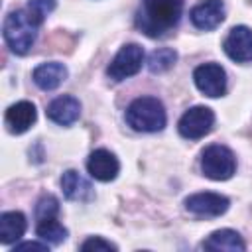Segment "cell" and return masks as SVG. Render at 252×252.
<instances>
[{
    "label": "cell",
    "mask_w": 252,
    "mask_h": 252,
    "mask_svg": "<svg viewBox=\"0 0 252 252\" xmlns=\"http://www.w3.org/2000/svg\"><path fill=\"white\" fill-rule=\"evenodd\" d=\"M183 0H142V10L136 14V24L146 35L161 37L179 24Z\"/></svg>",
    "instance_id": "6da1fadb"
},
{
    "label": "cell",
    "mask_w": 252,
    "mask_h": 252,
    "mask_svg": "<svg viewBox=\"0 0 252 252\" xmlns=\"http://www.w3.org/2000/svg\"><path fill=\"white\" fill-rule=\"evenodd\" d=\"M39 22L30 10H14L4 20V39L16 55H24L32 49L37 35Z\"/></svg>",
    "instance_id": "7a4b0ae2"
},
{
    "label": "cell",
    "mask_w": 252,
    "mask_h": 252,
    "mask_svg": "<svg viewBox=\"0 0 252 252\" xmlns=\"http://www.w3.org/2000/svg\"><path fill=\"white\" fill-rule=\"evenodd\" d=\"M165 120L163 104L154 96H140L126 108V122L138 132H159Z\"/></svg>",
    "instance_id": "3957f363"
},
{
    "label": "cell",
    "mask_w": 252,
    "mask_h": 252,
    "mask_svg": "<svg viewBox=\"0 0 252 252\" xmlns=\"http://www.w3.org/2000/svg\"><path fill=\"white\" fill-rule=\"evenodd\" d=\"M201 169L209 179H215V181L230 179L236 169L234 154L226 146L213 144V146L205 148V152L201 156Z\"/></svg>",
    "instance_id": "277c9868"
},
{
    "label": "cell",
    "mask_w": 252,
    "mask_h": 252,
    "mask_svg": "<svg viewBox=\"0 0 252 252\" xmlns=\"http://www.w3.org/2000/svg\"><path fill=\"white\" fill-rule=\"evenodd\" d=\"M142 63H144V49L138 43H126L110 61L106 75L112 81H124L136 75L142 69Z\"/></svg>",
    "instance_id": "5b68a950"
},
{
    "label": "cell",
    "mask_w": 252,
    "mask_h": 252,
    "mask_svg": "<svg viewBox=\"0 0 252 252\" xmlns=\"http://www.w3.org/2000/svg\"><path fill=\"white\" fill-rule=\"evenodd\" d=\"M215 112L207 106H193L179 118V134L189 140H199L213 130Z\"/></svg>",
    "instance_id": "8992f818"
},
{
    "label": "cell",
    "mask_w": 252,
    "mask_h": 252,
    "mask_svg": "<svg viewBox=\"0 0 252 252\" xmlns=\"http://www.w3.org/2000/svg\"><path fill=\"white\" fill-rule=\"evenodd\" d=\"M193 81L197 85V89L211 96V98H217V96H222L224 91H226V73L220 65L217 63H205V65H199L193 73Z\"/></svg>",
    "instance_id": "52a82bcc"
},
{
    "label": "cell",
    "mask_w": 252,
    "mask_h": 252,
    "mask_svg": "<svg viewBox=\"0 0 252 252\" xmlns=\"http://www.w3.org/2000/svg\"><path fill=\"white\" fill-rule=\"evenodd\" d=\"M185 209L197 217H220L228 209V199L220 193H195L185 199Z\"/></svg>",
    "instance_id": "ba28073f"
},
{
    "label": "cell",
    "mask_w": 252,
    "mask_h": 252,
    "mask_svg": "<svg viewBox=\"0 0 252 252\" xmlns=\"http://www.w3.org/2000/svg\"><path fill=\"white\" fill-rule=\"evenodd\" d=\"M224 53L236 63L252 61V30L246 26L232 28L224 39Z\"/></svg>",
    "instance_id": "9c48e42d"
},
{
    "label": "cell",
    "mask_w": 252,
    "mask_h": 252,
    "mask_svg": "<svg viewBox=\"0 0 252 252\" xmlns=\"http://www.w3.org/2000/svg\"><path fill=\"white\" fill-rule=\"evenodd\" d=\"M189 18L197 30H215L224 20V4L222 0H203L191 8Z\"/></svg>",
    "instance_id": "30bf717a"
},
{
    "label": "cell",
    "mask_w": 252,
    "mask_h": 252,
    "mask_svg": "<svg viewBox=\"0 0 252 252\" xmlns=\"http://www.w3.org/2000/svg\"><path fill=\"white\" fill-rule=\"evenodd\" d=\"M87 169H89L91 177H94L98 181H112L118 175L120 163H118V159H116V156L112 152L100 148V150H94L89 156Z\"/></svg>",
    "instance_id": "8fae6325"
},
{
    "label": "cell",
    "mask_w": 252,
    "mask_h": 252,
    "mask_svg": "<svg viewBox=\"0 0 252 252\" xmlns=\"http://www.w3.org/2000/svg\"><path fill=\"white\" fill-rule=\"evenodd\" d=\"M35 118H37V110L30 100H20L6 110V126L12 134H24L26 130L32 128Z\"/></svg>",
    "instance_id": "7c38bea8"
},
{
    "label": "cell",
    "mask_w": 252,
    "mask_h": 252,
    "mask_svg": "<svg viewBox=\"0 0 252 252\" xmlns=\"http://www.w3.org/2000/svg\"><path fill=\"white\" fill-rule=\"evenodd\" d=\"M47 118L59 126H71L81 114V102L75 96H59L47 106Z\"/></svg>",
    "instance_id": "4fadbf2b"
},
{
    "label": "cell",
    "mask_w": 252,
    "mask_h": 252,
    "mask_svg": "<svg viewBox=\"0 0 252 252\" xmlns=\"http://www.w3.org/2000/svg\"><path fill=\"white\" fill-rule=\"evenodd\" d=\"M33 83L43 89V91H53L57 89L65 79H67V67L63 63L57 61H49V63H41L33 69Z\"/></svg>",
    "instance_id": "5bb4252c"
},
{
    "label": "cell",
    "mask_w": 252,
    "mask_h": 252,
    "mask_svg": "<svg viewBox=\"0 0 252 252\" xmlns=\"http://www.w3.org/2000/svg\"><path fill=\"white\" fill-rule=\"evenodd\" d=\"M61 189H63V195L71 201H91L94 197L91 183L83 175H79V171H75V169H67L63 173Z\"/></svg>",
    "instance_id": "9a60e30c"
},
{
    "label": "cell",
    "mask_w": 252,
    "mask_h": 252,
    "mask_svg": "<svg viewBox=\"0 0 252 252\" xmlns=\"http://www.w3.org/2000/svg\"><path fill=\"white\" fill-rule=\"evenodd\" d=\"M205 250H226V252H242L246 248L242 236L236 230L230 228H220L215 230L205 242H203Z\"/></svg>",
    "instance_id": "2e32d148"
},
{
    "label": "cell",
    "mask_w": 252,
    "mask_h": 252,
    "mask_svg": "<svg viewBox=\"0 0 252 252\" xmlns=\"http://www.w3.org/2000/svg\"><path fill=\"white\" fill-rule=\"evenodd\" d=\"M26 232V217L20 211H10L0 217V240L4 244L16 242Z\"/></svg>",
    "instance_id": "e0dca14e"
},
{
    "label": "cell",
    "mask_w": 252,
    "mask_h": 252,
    "mask_svg": "<svg viewBox=\"0 0 252 252\" xmlns=\"http://www.w3.org/2000/svg\"><path fill=\"white\" fill-rule=\"evenodd\" d=\"M35 232H37V236H39L41 240H45V242H49V244H59V242H63V240L67 238V228H65L63 224H59L55 217L37 220Z\"/></svg>",
    "instance_id": "ac0fdd59"
},
{
    "label": "cell",
    "mask_w": 252,
    "mask_h": 252,
    "mask_svg": "<svg viewBox=\"0 0 252 252\" xmlns=\"http://www.w3.org/2000/svg\"><path fill=\"white\" fill-rule=\"evenodd\" d=\"M175 61H177V53H175L173 49H169V47H159V49H156V51L150 55V59H148V69H150L152 73H163V71L171 69Z\"/></svg>",
    "instance_id": "d6986e66"
},
{
    "label": "cell",
    "mask_w": 252,
    "mask_h": 252,
    "mask_svg": "<svg viewBox=\"0 0 252 252\" xmlns=\"http://www.w3.org/2000/svg\"><path fill=\"white\" fill-rule=\"evenodd\" d=\"M59 213V201L53 195H45L37 201L35 205V220H43V219H51L57 217Z\"/></svg>",
    "instance_id": "ffe728a7"
},
{
    "label": "cell",
    "mask_w": 252,
    "mask_h": 252,
    "mask_svg": "<svg viewBox=\"0 0 252 252\" xmlns=\"http://www.w3.org/2000/svg\"><path fill=\"white\" fill-rule=\"evenodd\" d=\"M55 4H57V0H28V10L41 24L43 18L55 10Z\"/></svg>",
    "instance_id": "44dd1931"
},
{
    "label": "cell",
    "mask_w": 252,
    "mask_h": 252,
    "mask_svg": "<svg viewBox=\"0 0 252 252\" xmlns=\"http://www.w3.org/2000/svg\"><path fill=\"white\" fill-rule=\"evenodd\" d=\"M81 250L83 252H108V250H116V246L98 238V236H93V238H89L81 244Z\"/></svg>",
    "instance_id": "7402d4cb"
},
{
    "label": "cell",
    "mask_w": 252,
    "mask_h": 252,
    "mask_svg": "<svg viewBox=\"0 0 252 252\" xmlns=\"http://www.w3.org/2000/svg\"><path fill=\"white\" fill-rule=\"evenodd\" d=\"M16 250H37V252H45L47 250V244H39V242H22V244H18L16 248H14V252Z\"/></svg>",
    "instance_id": "603a6c76"
}]
</instances>
